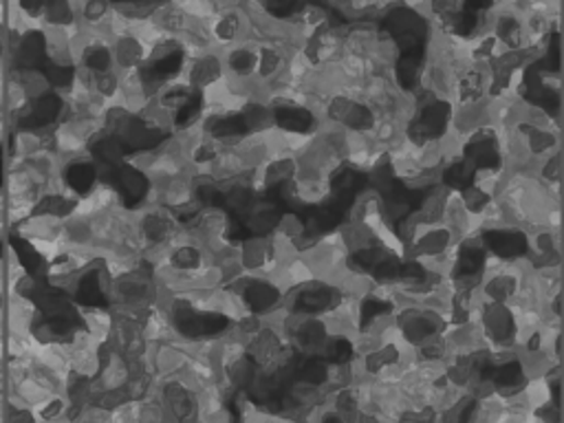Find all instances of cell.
<instances>
[{
	"label": "cell",
	"mask_w": 564,
	"mask_h": 423,
	"mask_svg": "<svg viewBox=\"0 0 564 423\" xmlns=\"http://www.w3.org/2000/svg\"><path fill=\"white\" fill-rule=\"evenodd\" d=\"M19 3L30 16H40L45 12L47 0H19Z\"/></svg>",
	"instance_id": "obj_29"
},
{
	"label": "cell",
	"mask_w": 564,
	"mask_h": 423,
	"mask_svg": "<svg viewBox=\"0 0 564 423\" xmlns=\"http://www.w3.org/2000/svg\"><path fill=\"white\" fill-rule=\"evenodd\" d=\"M201 251L192 245H184L179 247L175 254H173V265L177 269H186V271H192V269H199L201 267Z\"/></svg>",
	"instance_id": "obj_24"
},
{
	"label": "cell",
	"mask_w": 564,
	"mask_h": 423,
	"mask_svg": "<svg viewBox=\"0 0 564 423\" xmlns=\"http://www.w3.org/2000/svg\"><path fill=\"white\" fill-rule=\"evenodd\" d=\"M104 184L119 197V201L124 203V208L134 210L141 203L146 201L149 192H151V181L149 177L141 173L139 168H134L128 162H119L113 166H104L102 175Z\"/></svg>",
	"instance_id": "obj_6"
},
{
	"label": "cell",
	"mask_w": 564,
	"mask_h": 423,
	"mask_svg": "<svg viewBox=\"0 0 564 423\" xmlns=\"http://www.w3.org/2000/svg\"><path fill=\"white\" fill-rule=\"evenodd\" d=\"M166 401H168L173 414H175L179 421H188V419H192V416L197 414V399H195V395H192L188 388H184L181 384H171V386L166 388Z\"/></svg>",
	"instance_id": "obj_17"
},
{
	"label": "cell",
	"mask_w": 564,
	"mask_h": 423,
	"mask_svg": "<svg viewBox=\"0 0 564 423\" xmlns=\"http://www.w3.org/2000/svg\"><path fill=\"white\" fill-rule=\"evenodd\" d=\"M84 64H86V69L104 75L110 69V51L102 45H93L84 51Z\"/></svg>",
	"instance_id": "obj_22"
},
{
	"label": "cell",
	"mask_w": 564,
	"mask_h": 423,
	"mask_svg": "<svg viewBox=\"0 0 564 423\" xmlns=\"http://www.w3.org/2000/svg\"><path fill=\"white\" fill-rule=\"evenodd\" d=\"M173 325L186 340L205 342L227 333L234 327V320L227 318L223 312L203 309L186 298H179L173 305Z\"/></svg>",
	"instance_id": "obj_3"
},
{
	"label": "cell",
	"mask_w": 564,
	"mask_h": 423,
	"mask_svg": "<svg viewBox=\"0 0 564 423\" xmlns=\"http://www.w3.org/2000/svg\"><path fill=\"white\" fill-rule=\"evenodd\" d=\"M256 64H258V45H236L227 54V69L243 82L256 80Z\"/></svg>",
	"instance_id": "obj_13"
},
{
	"label": "cell",
	"mask_w": 564,
	"mask_h": 423,
	"mask_svg": "<svg viewBox=\"0 0 564 423\" xmlns=\"http://www.w3.org/2000/svg\"><path fill=\"white\" fill-rule=\"evenodd\" d=\"M45 80L51 84V89H67L73 84V67L49 62V67L43 71Z\"/></svg>",
	"instance_id": "obj_23"
},
{
	"label": "cell",
	"mask_w": 564,
	"mask_h": 423,
	"mask_svg": "<svg viewBox=\"0 0 564 423\" xmlns=\"http://www.w3.org/2000/svg\"><path fill=\"white\" fill-rule=\"evenodd\" d=\"M223 75V62L216 56H203L192 64L190 71V86L197 91H203L214 86Z\"/></svg>",
	"instance_id": "obj_16"
},
{
	"label": "cell",
	"mask_w": 564,
	"mask_h": 423,
	"mask_svg": "<svg viewBox=\"0 0 564 423\" xmlns=\"http://www.w3.org/2000/svg\"><path fill=\"white\" fill-rule=\"evenodd\" d=\"M346 296H349V292L340 285L338 280H333V278H314L312 282H307V285H303V287H298V290L287 294L285 307L294 316L325 318Z\"/></svg>",
	"instance_id": "obj_4"
},
{
	"label": "cell",
	"mask_w": 564,
	"mask_h": 423,
	"mask_svg": "<svg viewBox=\"0 0 564 423\" xmlns=\"http://www.w3.org/2000/svg\"><path fill=\"white\" fill-rule=\"evenodd\" d=\"M108 3H110V0H89L86 10H84L86 19H89V21H99V19L106 14Z\"/></svg>",
	"instance_id": "obj_28"
},
{
	"label": "cell",
	"mask_w": 564,
	"mask_h": 423,
	"mask_svg": "<svg viewBox=\"0 0 564 423\" xmlns=\"http://www.w3.org/2000/svg\"><path fill=\"white\" fill-rule=\"evenodd\" d=\"M45 14L56 25H67V23L73 21V12H71L69 0H47Z\"/></svg>",
	"instance_id": "obj_25"
},
{
	"label": "cell",
	"mask_w": 564,
	"mask_h": 423,
	"mask_svg": "<svg viewBox=\"0 0 564 423\" xmlns=\"http://www.w3.org/2000/svg\"><path fill=\"white\" fill-rule=\"evenodd\" d=\"M49 56H47V40L40 32H30L19 47L16 54V64L23 71H38L43 73L49 67Z\"/></svg>",
	"instance_id": "obj_12"
},
{
	"label": "cell",
	"mask_w": 564,
	"mask_h": 423,
	"mask_svg": "<svg viewBox=\"0 0 564 423\" xmlns=\"http://www.w3.org/2000/svg\"><path fill=\"white\" fill-rule=\"evenodd\" d=\"M186 54L177 43H164L155 49V56H151L149 62L139 67V80L144 82L149 91H155L157 86H164L173 78H177L184 69Z\"/></svg>",
	"instance_id": "obj_7"
},
{
	"label": "cell",
	"mask_w": 564,
	"mask_h": 423,
	"mask_svg": "<svg viewBox=\"0 0 564 423\" xmlns=\"http://www.w3.org/2000/svg\"><path fill=\"white\" fill-rule=\"evenodd\" d=\"M75 210V201L62 195H47L36 208L34 216H69Z\"/></svg>",
	"instance_id": "obj_20"
},
{
	"label": "cell",
	"mask_w": 564,
	"mask_h": 423,
	"mask_svg": "<svg viewBox=\"0 0 564 423\" xmlns=\"http://www.w3.org/2000/svg\"><path fill=\"white\" fill-rule=\"evenodd\" d=\"M97 181H99V171L95 168V164L75 162L64 171V184L78 197H86L89 192H93Z\"/></svg>",
	"instance_id": "obj_15"
},
{
	"label": "cell",
	"mask_w": 564,
	"mask_h": 423,
	"mask_svg": "<svg viewBox=\"0 0 564 423\" xmlns=\"http://www.w3.org/2000/svg\"><path fill=\"white\" fill-rule=\"evenodd\" d=\"M236 294L240 296L245 309L260 320L285 307V301H287L285 290H282L273 278L256 275V273H249L240 280Z\"/></svg>",
	"instance_id": "obj_5"
},
{
	"label": "cell",
	"mask_w": 564,
	"mask_h": 423,
	"mask_svg": "<svg viewBox=\"0 0 564 423\" xmlns=\"http://www.w3.org/2000/svg\"><path fill=\"white\" fill-rule=\"evenodd\" d=\"M19 292L36 309L32 320V336L40 344H67L78 333L89 329L73 296L54 285L51 280H32L25 275Z\"/></svg>",
	"instance_id": "obj_1"
},
{
	"label": "cell",
	"mask_w": 564,
	"mask_h": 423,
	"mask_svg": "<svg viewBox=\"0 0 564 423\" xmlns=\"http://www.w3.org/2000/svg\"><path fill=\"white\" fill-rule=\"evenodd\" d=\"M64 108V102L62 97L51 89V91H45L40 95H36L32 102H27L16 121H19V128L23 132H38V130H45L49 128L51 124L58 121L60 113Z\"/></svg>",
	"instance_id": "obj_9"
},
{
	"label": "cell",
	"mask_w": 564,
	"mask_h": 423,
	"mask_svg": "<svg viewBox=\"0 0 564 423\" xmlns=\"http://www.w3.org/2000/svg\"><path fill=\"white\" fill-rule=\"evenodd\" d=\"M203 106H205V93L203 91H192V95L188 97V102L175 110V124L179 128H188L192 126L195 121L201 119L203 115Z\"/></svg>",
	"instance_id": "obj_19"
},
{
	"label": "cell",
	"mask_w": 564,
	"mask_h": 423,
	"mask_svg": "<svg viewBox=\"0 0 564 423\" xmlns=\"http://www.w3.org/2000/svg\"><path fill=\"white\" fill-rule=\"evenodd\" d=\"M240 34H243V19H240V14L227 12V14H223V16L216 19V23H214V36H216L221 43H225V45L236 43V40L240 38Z\"/></svg>",
	"instance_id": "obj_21"
},
{
	"label": "cell",
	"mask_w": 564,
	"mask_h": 423,
	"mask_svg": "<svg viewBox=\"0 0 564 423\" xmlns=\"http://www.w3.org/2000/svg\"><path fill=\"white\" fill-rule=\"evenodd\" d=\"M12 423H34V419H32V414L30 412H19L16 416H14V421Z\"/></svg>",
	"instance_id": "obj_32"
},
{
	"label": "cell",
	"mask_w": 564,
	"mask_h": 423,
	"mask_svg": "<svg viewBox=\"0 0 564 423\" xmlns=\"http://www.w3.org/2000/svg\"><path fill=\"white\" fill-rule=\"evenodd\" d=\"M307 0H262L260 10L271 21H292Z\"/></svg>",
	"instance_id": "obj_18"
},
{
	"label": "cell",
	"mask_w": 564,
	"mask_h": 423,
	"mask_svg": "<svg viewBox=\"0 0 564 423\" xmlns=\"http://www.w3.org/2000/svg\"><path fill=\"white\" fill-rule=\"evenodd\" d=\"M73 301L78 307H89V309H106L108 307V301H110L108 271L102 262H93L82 271V275L78 278Z\"/></svg>",
	"instance_id": "obj_10"
},
{
	"label": "cell",
	"mask_w": 564,
	"mask_h": 423,
	"mask_svg": "<svg viewBox=\"0 0 564 423\" xmlns=\"http://www.w3.org/2000/svg\"><path fill=\"white\" fill-rule=\"evenodd\" d=\"M0 305H3V298H0Z\"/></svg>",
	"instance_id": "obj_35"
},
{
	"label": "cell",
	"mask_w": 564,
	"mask_h": 423,
	"mask_svg": "<svg viewBox=\"0 0 564 423\" xmlns=\"http://www.w3.org/2000/svg\"><path fill=\"white\" fill-rule=\"evenodd\" d=\"M3 177H5V153H3V146H0V186H3Z\"/></svg>",
	"instance_id": "obj_33"
},
{
	"label": "cell",
	"mask_w": 564,
	"mask_h": 423,
	"mask_svg": "<svg viewBox=\"0 0 564 423\" xmlns=\"http://www.w3.org/2000/svg\"><path fill=\"white\" fill-rule=\"evenodd\" d=\"M104 130L119 141V146L126 151V155L160 149L171 137V132L144 121L139 115L124 108L108 110Z\"/></svg>",
	"instance_id": "obj_2"
},
{
	"label": "cell",
	"mask_w": 564,
	"mask_h": 423,
	"mask_svg": "<svg viewBox=\"0 0 564 423\" xmlns=\"http://www.w3.org/2000/svg\"><path fill=\"white\" fill-rule=\"evenodd\" d=\"M256 3H258V8H260V3H262V0H256Z\"/></svg>",
	"instance_id": "obj_34"
},
{
	"label": "cell",
	"mask_w": 564,
	"mask_h": 423,
	"mask_svg": "<svg viewBox=\"0 0 564 423\" xmlns=\"http://www.w3.org/2000/svg\"><path fill=\"white\" fill-rule=\"evenodd\" d=\"M10 245H12L16 258L21 262V267L25 269L27 278H32V280H49L51 267H49L47 258L27 238H23L19 234H12L10 236Z\"/></svg>",
	"instance_id": "obj_11"
},
{
	"label": "cell",
	"mask_w": 564,
	"mask_h": 423,
	"mask_svg": "<svg viewBox=\"0 0 564 423\" xmlns=\"http://www.w3.org/2000/svg\"><path fill=\"white\" fill-rule=\"evenodd\" d=\"M113 86H115V80H113L108 73H104V75H102V80H99V89H102V93H113Z\"/></svg>",
	"instance_id": "obj_31"
},
{
	"label": "cell",
	"mask_w": 564,
	"mask_h": 423,
	"mask_svg": "<svg viewBox=\"0 0 564 423\" xmlns=\"http://www.w3.org/2000/svg\"><path fill=\"white\" fill-rule=\"evenodd\" d=\"M192 86H173V89H168L166 93H164V104L166 106H171V108H181L186 102H188V97L192 95Z\"/></svg>",
	"instance_id": "obj_27"
},
{
	"label": "cell",
	"mask_w": 564,
	"mask_h": 423,
	"mask_svg": "<svg viewBox=\"0 0 564 423\" xmlns=\"http://www.w3.org/2000/svg\"><path fill=\"white\" fill-rule=\"evenodd\" d=\"M89 153L93 155V160L97 164L104 166H113L119 162H126V151L119 146V141L115 137H110L106 130L97 132L91 141H89Z\"/></svg>",
	"instance_id": "obj_14"
},
{
	"label": "cell",
	"mask_w": 564,
	"mask_h": 423,
	"mask_svg": "<svg viewBox=\"0 0 564 423\" xmlns=\"http://www.w3.org/2000/svg\"><path fill=\"white\" fill-rule=\"evenodd\" d=\"M110 3L121 5V8H137V5H151V3H155V0H110Z\"/></svg>",
	"instance_id": "obj_30"
},
{
	"label": "cell",
	"mask_w": 564,
	"mask_h": 423,
	"mask_svg": "<svg viewBox=\"0 0 564 423\" xmlns=\"http://www.w3.org/2000/svg\"><path fill=\"white\" fill-rule=\"evenodd\" d=\"M144 232H146V236H149L153 243H162V240H166V238L171 236L173 223L166 221L164 216H149V219L144 221Z\"/></svg>",
	"instance_id": "obj_26"
},
{
	"label": "cell",
	"mask_w": 564,
	"mask_h": 423,
	"mask_svg": "<svg viewBox=\"0 0 564 423\" xmlns=\"http://www.w3.org/2000/svg\"><path fill=\"white\" fill-rule=\"evenodd\" d=\"M479 238L485 245L487 254L501 260H507V262L527 260L529 238H527V232L520 227H514V225L485 227V230H479Z\"/></svg>",
	"instance_id": "obj_8"
}]
</instances>
